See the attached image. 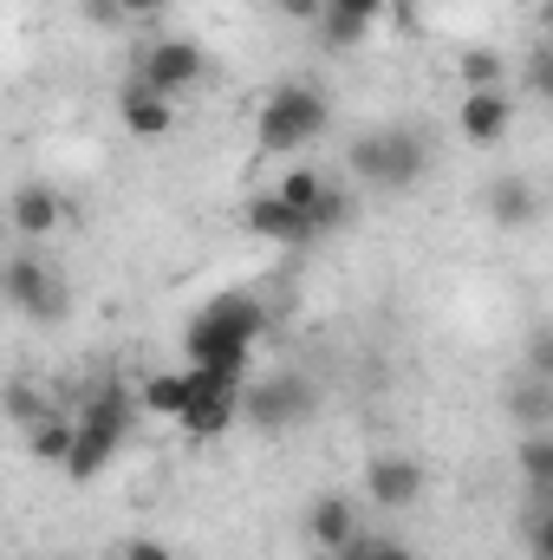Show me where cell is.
Returning <instances> with one entry per match:
<instances>
[{"label": "cell", "instance_id": "cell-16", "mask_svg": "<svg viewBox=\"0 0 553 560\" xmlns=\"http://www.w3.org/2000/svg\"><path fill=\"white\" fill-rule=\"evenodd\" d=\"M7 215H13V229H20L26 242H39V235H52V229L66 222V202H59L46 183H26V189H13V209H7Z\"/></svg>", "mask_w": 553, "mask_h": 560}, {"label": "cell", "instance_id": "cell-2", "mask_svg": "<svg viewBox=\"0 0 553 560\" xmlns=\"http://www.w3.org/2000/svg\"><path fill=\"white\" fill-rule=\"evenodd\" d=\"M138 430V392L131 385H98L92 398H85V411L72 418V450H66V476L72 482H92V476H105L111 469V456L125 450V436Z\"/></svg>", "mask_w": 553, "mask_h": 560}, {"label": "cell", "instance_id": "cell-18", "mask_svg": "<svg viewBox=\"0 0 553 560\" xmlns=\"http://www.w3.org/2000/svg\"><path fill=\"white\" fill-rule=\"evenodd\" d=\"M26 450H33V463H66V450H72V418L39 411V418L26 423Z\"/></svg>", "mask_w": 553, "mask_h": 560}, {"label": "cell", "instance_id": "cell-20", "mask_svg": "<svg viewBox=\"0 0 553 560\" xmlns=\"http://www.w3.org/2000/svg\"><path fill=\"white\" fill-rule=\"evenodd\" d=\"M345 222H352V196L326 183V189H319V202L306 209V229H313V242H319V235H339Z\"/></svg>", "mask_w": 553, "mask_h": 560}, {"label": "cell", "instance_id": "cell-24", "mask_svg": "<svg viewBox=\"0 0 553 560\" xmlns=\"http://www.w3.org/2000/svg\"><path fill=\"white\" fill-rule=\"evenodd\" d=\"M528 372H534V378H553V339L548 332L528 339Z\"/></svg>", "mask_w": 553, "mask_h": 560}, {"label": "cell", "instance_id": "cell-17", "mask_svg": "<svg viewBox=\"0 0 553 560\" xmlns=\"http://www.w3.org/2000/svg\"><path fill=\"white\" fill-rule=\"evenodd\" d=\"M189 392H196V372H189V365H183V372H150L143 392H138V405L156 411V418H176V411L189 405Z\"/></svg>", "mask_w": 553, "mask_h": 560}, {"label": "cell", "instance_id": "cell-22", "mask_svg": "<svg viewBox=\"0 0 553 560\" xmlns=\"http://www.w3.org/2000/svg\"><path fill=\"white\" fill-rule=\"evenodd\" d=\"M502 72H508V66H502V52H489V46H469V52H462V85H469V92L502 85Z\"/></svg>", "mask_w": 553, "mask_h": 560}, {"label": "cell", "instance_id": "cell-29", "mask_svg": "<svg viewBox=\"0 0 553 560\" xmlns=\"http://www.w3.org/2000/svg\"><path fill=\"white\" fill-rule=\"evenodd\" d=\"M7 411H13V418H20V423H33V418H39V411H46V405H39L33 392H7Z\"/></svg>", "mask_w": 553, "mask_h": 560}, {"label": "cell", "instance_id": "cell-3", "mask_svg": "<svg viewBox=\"0 0 553 560\" xmlns=\"http://www.w3.org/2000/svg\"><path fill=\"white\" fill-rule=\"evenodd\" d=\"M345 170L372 189H416L430 176V138L416 125H372L345 150Z\"/></svg>", "mask_w": 553, "mask_h": 560}, {"label": "cell", "instance_id": "cell-31", "mask_svg": "<svg viewBox=\"0 0 553 560\" xmlns=\"http://www.w3.org/2000/svg\"><path fill=\"white\" fill-rule=\"evenodd\" d=\"M332 560H358V555H352V548H345V555H332Z\"/></svg>", "mask_w": 553, "mask_h": 560}, {"label": "cell", "instance_id": "cell-28", "mask_svg": "<svg viewBox=\"0 0 553 560\" xmlns=\"http://www.w3.org/2000/svg\"><path fill=\"white\" fill-rule=\"evenodd\" d=\"M280 20H299V26H319V0H280Z\"/></svg>", "mask_w": 553, "mask_h": 560}, {"label": "cell", "instance_id": "cell-9", "mask_svg": "<svg viewBox=\"0 0 553 560\" xmlns=\"http://www.w3.org/2000/svg\"><path fill=\"white\" fill-rule=\"evenodd\" d=\"M423 463L416 456H398V450H385V456H372V469H365V495L378 502V509H416L423 502Z\"/></svg>", "mask_w": 553, "mask_h": 560}, {"label": "cell", "instance_id": "cell-8", "mask_svg": "<svg viewBox=\"0 0 553 560\" xmlns=\"http://www.w3.org/2000/svg\"><path fill=\"white\" fill-rule=\"evenodd\" d=\"M456 131H462V143H475V150H495V143L515 131V98H508V85L469 92V98L456 105Z\"/></svg>", "mask_w": 553, "mask_h": 560}, {"label": "cell", "instance_id": "cell-1", "mask_svg": "<svg viewBox=\"0 0 553 560\" xmlns=\"http://www.w3.org/2000/svg\"><path fill=\"white\" fill-rule=\"evenodd\" d=\"M261 332H268V306H261V293L228 287V293H215L209 306L189 313V326H183V352H189V365L248 385V365H255V339H261Z\"/></svg>", "mask_w": 553, "mask_h": 560}, {"label": "cell", "instance_id": "cell-14", "mask_svg": "<svg viewBox=\"0 0 553 560\" xmlns=\"http://www.w3.org/2000/svg\"><path fill=\"white\" fill-rule=\"evenodd\" d=\"M378 13H385V0H319V33H326V46L345 52L378 26Z\"/></svg>", "mask_w": 553, "mask_h": 560}, {"label": "cell", "instance_id": "cell-13", "mask_svg": "<svg viewBox=\"0 0 553 560\" xmlns=\"http://www.w3.org/2000/svg\"><path fill=\"white\" fill-rule=\"evenodd\" d=\"M118 118H125V131L131 138H169L176 131V98H163V92H150V85H125V98H118Z\"/></svg>", "mask_w": 553, "mask_h": 560}, {"label": "cell", "instance_id": "cell-5", "mask_svg": "<svg viewBox=\"0 0 553 560\" xmlns=\"http://www.w3.org/2000/svg\"><path fill=\"white\" fill-rule=\"evenodd\" d=\"M313 411H319V392H313V378H299V372L255 378V385L242 392V418L255 423L261 436H286V430H299Z\"/></svg>", "mask_w": 553, "mask_h": 560}, {"label": "cell", "instance_id": "cell-23", "mask_svg": "<svg viewBox=\"0 0 553 560\" xmlns=\"http://www.w3.org/2000/svg\"><path fill=\"white\" fill-rule=\"evenodd\" d=\"M352 555H358V560H416L404 541H385V535H358V541H352Z\"/></svg>", "mask_w": 553, "mask_h": 560}, {"label": "cell", "instance_id": "cell-21", "mask_svg": "<svg viewBox=\"0 0 553 560\" xmlns=\"http://www.w3.org/2000/svg\"><path fill=\"white\" fill-rule=\"evenodd\" d=\"M319 189H326V176H319V170H306V163H293V170L274 183V196L286 202V209H299V215L319 202Z\"/></svg>", "mask_w": 553, "mask_h": 560}, {"label": "cell", "instance_id": "cell-25", "mask_svg": "<svg viewBox=\"0 0 553 560\" xmlns=\"http://www.w3.org/2000/svg\"><path fill=\"white\" fill-rule=\"evenodd\" d=\"M125 560H176V555H169L163 541H150V535H131V541H125Z\"/></svg>", "mask_w": 553, "mask_h": 560}, {"label": "cell", "instance_id": "cell-10", "mask_svg": "<svg viewBox=\"0 0 553 560\" xmlns=\"http://www.w3.org/2000/svg\"><path fill=\"white\" fill-rule=\"evenodd\" d=\"M0 287H7V300H13L20 313H33V319H59V313H66V287L52 280V268H39V261H13Z\"/></svg>", "mask_w": 553, "mask_h": 560}, {"label": "cell", "instance_id": "cell-26", "mask_svg": "<svg viewBox=\"0 0 553 560\" xmlns=\"http://www.w3.org/2000/svg\"><path fill=\"white\" fill-rule=\"evenodd\" d=\"M85 20L92 26H125V7L118 0H85Z\"/></svg>", "mask_w": 553, "mask_h": 560}, {"label": "cell", "instance_id": "cell-27", "mask_svg": "<svg viewBox=\"0 0 553 560\" xmlns=\"http://www.w3.org/2000/svg\"><path fill=\"white\" fill-rule=\"evenodd\" d=\"M528 92H534V98H548V52H541V46L528 52Z\"/></svg>", "mask_w": 553, "mask_h": 560}, {"label": "cell", "instance_id": "cell-7", "mask_svg": "<svg viewBox=\"0 0 553 560\" xmlns=\"http://www.w3.org/2000/svg\"><path fill=\"white\" fill-rule=\"evenodd\" d=\"M202 72H209V59H202L196 39H156V46L138 59V85L163 92V98H183Z\"/></svg>", "mask_w": 553, "mask_h": 560}, {"label": "cell", "instance_id": "cell-12", "mask_svg": "<svg viewBox=\"0 0 553 560\" xmlns=\"http://www.w3.org/2000/svg\"><path fill=\"white\" fill-rule=\"evenodd\" d=\"M242 229L255 235V242H286V248H299V242H313V229H306V215L299 209H286L274 189L268 196H255L248 209H242Z\"/></svg>", "mask_w": 553, "mask_h": 560}, {"label": "cell", "instance_id": "cell-6", "mask_svg": "<svg viewBox=\"0 0 553 560\" xmlns=\"http://www.w3.org/2000/svg\"><path fill=\"white\" fill-rule=\"evenodd\" d=\"M189 372H196V392L176 411V430L189 443H215L242 423V378H222V372H202V365H189Z\"/></svg>", "mask_w": 553, "mask_h": 560}, {"label": "cell", "instance_id": "cell-11", "mask_svg": "<svg viewBox=\"0 0 553 560\" xmlns=\"http://www.w3.org/2000/svg\"><path fill=\"white\" fill-rule=\"evenodd\" d=\"M306 541H313L319 555H345V548L358 541V509H352L345 495H319V502L306 509Z\"/></svg>", "mask_w": 553, "mask_h": 560}, {"label": "cell", "instance_id": "cell-4", "mask_svg": "<svg viewBox=\"0 0 553 560\" xmlns=\"http://www.w3.org/2000/svg\"><path fill=\"white\" fill-rule=\"evenodd\" d=\"M326 125H332V105H326V92L319 85H274L268 98H261V112H255V138L268 156H293V150H306L313 138H326Z\"/></svg>", "mask_w": 553, "mask_h": 560}, {"label": "cell", "instance_id": "cell-30", "mask_svg": "<svg viewBox=\"0 0 553 560\" xmlns=\"http://www.w3.org/2000/svg\"><path fill=\"white\" fill-rule=\"evenodd\" d=\"M118 7H125V20H150V13H163L169 0H118Z\"/></svg>", "mask_w": 553, "mask_h": 560}, {"label": "cell", "instance_id": "cell-19", "mask_svg": "<svg viewBox=\"0 0 553 560\" xmlns=\"http://www.w3.org/2000/svg\"><path fill=\"white\" fill-rule=\"evenodd\" d=\"M521 482H528V495H553V430L521 436Z\"/></svg>", "mask_w": 553, "mask_h": 560}, {"label": "cell", "instance_id": "cell-15", "mask_svg": "<svg viewBox=\"0 0 553 560\" xmlns=\"http://www.w3.org/2000/svg\"><path fill=\"white\" fill-rule=\"evenodd\" d=\"M489 215H495V229H508V235L534 229V222H541V196H534V183H528V176H502V183H489Z\"/></svg>", "mask_w": 553, "mask_h": 560}]
</instances>
